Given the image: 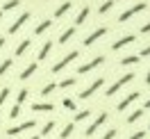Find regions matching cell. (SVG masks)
I'll return each instance as SVG.
<instances>
[{
	"mask_svg": "<svg viewBox=\"0 0 150 139\" xmlns=\"http://www.w3.org/2000/svg\"><path fill=\"white\" fill-rule=\"evenodd\" d=\"M34 125H37V121H34V119L21 121V123H16V125L7 128V137H16V135H21V132H28V130H32Z\"/></svg>",
	"mask_w": 150,
	"mask_h": 139,
	"instance_id": "obj_1",
	"label": "cell"
},
{
	"mask_svg": "<svg viewBox=\"0 0 150 139\" xmlns=\"http://www.w3.org/2000/svg\"><path fill=\"white\" fill-rule=\"evenodd\" d=\"M77 57H80V50H71V53H68V55H64L62 59H59V62H57V64H52V73H62L66 66L73 64Z\"/></svg>",
	"mask_w": 150,
	"mask_h": 139,
	"instance_id": "obj_2",
	"label": "cell"
},
{
	"mask_svg": "<svg viewBox=\"0 0 150 139\" xmlns=\"http://www.w3.org/2000/svg\"><path fill=\"white\" fill-rule=\"evenodd\" d=\"M134 78H137V75H134V73H125V75H123V78H118V80H116V82H114L112 87H109V89L105 91V96L109 98V96H114V93H118V91H121V89H123V87H125V84H127V82H132Z\"/></svg>",
	"mask_w": 150,
	"mask_h": 139,
	"instance_id": "obj_3",
	"label": "cell"
},
{
	"mask_svg": "<svg viewBox=\"0 0 150 139\" xmlns=\"http://www.w3.org/2000/svg\"><path fill=\"white\" fill-rule=\"evenodd\" d=\"M107 119H109V114H107V112H100V114L93 119V123H91V125L84 130V137H93L96 132L100 130V125H105V121H107Z\"/></svg>",
	"mask_w": 150,
	"mask_h": 139,
	"instance_id": "obj_4",
	"label": "cell"
},
{
	"mask_svg": "<svg viewBox=\"0 0 150 139\" xmlns=\"http://www.w3.org/2000/svg\"><path fill=\"white\" fill-rule=\"evenodd\" d=\"M105 84V78H96L93 82L89 84V87H86V89H82V91L77 93V96H80V98H82V101H86V98H91V96H93L96 91H98V89H100V87H103Z\"/></svg>",
	"mask_w": 150,
	"mask_h": 139,
	"instance_id": "obj_5",
	"label": "cell"
},
{
	"mask_svg": "<svg viewBox=\"0 0 150 139\" xmlns=\"http://www.w3.org/2000/svg\"><path fill=\"white\" fill-rule=\"evenodd\" d=\"M146 7H148L146 2H137L134 7H130V9H125V11L121 14V16H118V23H125V21H130L132 16H137V14H139V11H143Z\"/></svg>",
	"mask_w": 150,
	"mask_h": 139,
	"instance_id": "obj_6",
	"label": "cell"
},
{
	"mask_svg": "<svg viewBox=\"0 0 150 139\" xmlns=\"http://www.w3.org/2000/svg\"><path fill=\"white\" fill-rule=\"evenodd\" d=\"M103 62H105V57H103V55H98V57H93L91 62H86V64H82V66H80V68H77V73H80V75H84V73H89V71L98 68V66L103 64Z\"/></svg>",
	"mask_w": 150,
	"mask_h": 139,
	"instance_id": "obj_7",
	"label": "cell"
},
{
	"mask_svg": "<svg viewBox=\"0 0 150 139\" xmlns=\"http://www.w3.org/2000/svg\"><path fill=\"white\" fill-rule=\"evenodd\" d=\"M30 16H32L30 11H23L18 19H16V21H14V23L9 25V30H7V32H9V34H16V32H18V30H21V28H23V25H25V23L30 21Z\"/></svg>",
	"mask_w": 150,
	"mask_h": 139,
	"instance_id": "obj_8",
	"label": "cell"
},
{
	"mask_svg": "<svg viewBox=\"0 0 150 139\" xmlns=\"http://www.w3.org/2000/svg\"><path fill=\"white\" fill-rule=\"evenodd\" d=\"M30 110L34 114H50V112H55V105L52 103H32Z\"/></svg>",
	"mask_w": 150,
	"mask_h": 139,
	"instance_id": "obj_9",
	"label": "cell"
},
{
	"mask_svg": "<svg viewBox=\"0 0 150 139\" xmlns=\"http://www.w3.org/2000/svg\"><path fill=\"white\" fill-rule=\"evenodd\" d=\"M139 96H141L139 91H132V93H127V96H125V98H123V101L118 103V105H116V110H118V112H125V110H127V107L132 105V103H134L137 98H139Z\"/></svg>",
	"mask_w": 150,
	"mask_h": 139,
	"instance_id": "obj_10",
	"label": "cell"
},
{
	"mask_svg": "<svg viewBox=\"0 0 150 139\" xmlns=\"http://www.w3.org/2000/svg\"><path fill=\"white\" fill-rule=\"evenodd\" d=\"M105 34H107V28H98V30H93V32H91V34L84 39V46H86V48H89V46H93L96 41H98V39H103Z\"/></svg>",
	"mask_w": 150,
	"mask_h": 139,
	"instance_id": "obj_11",
	"label": "cell"
},
{
	"mask_svg": "<svg viewBox=\"0 0 150 139\" xmlns=\"http://www.w3.org/2000/svg\"><path fill=\"white\" fill-rule=\"evenodd\" d=\"M134 41H137V37H134V34H125V37H121L118 41H114V43H112V50H121V48L134 43Z\"/></svg>",
	"mask_w": 150,
	"mask_h": 139,
	"instance_id": "obj_12",
	"label": "cell"
},
{
	"mask_svg": "<svg viewBox=\"0 0 150 139\" xmlns=\"http://www.w3.org/2000/svg\"><path fill=\"white\" fill-rule=\"evenodd\" d=\"M57 130V121L55 119H50V121H46L43 125H41V132H39V137H48V135H52Z\"/></svg>",
	"mask_w": 150,
	"mask_h": 139,
	"instance_id": "obj_13",
	"label": "cell"
},
{
	"mask_svg": "<svg viewBox=\"0 0 150 139\" xmlns=\"http://www.w3.org/2000/svg\"><path fill=\"white\" fill-rule=\"evenodd\" d=\"M37 68H39V62H32V64H28L25 66V68H23V71H21V80H30V78H32V75L37 73Z\"/></svg>",
	"mask_w": 150,
	"mask_h": 139,
	"instance_id": "obj_14",
	"label": "cell"
},
{
	"mask_svg": "<svg viewBox=\"0 0 150 139\" xmlns=\"http://www.w3.org/2000/svg\"><path fill=\"white\" fill-rule=\"evenodd\" d=\"M52 53V41H43V46H41V50H39L37 55V62H43V59H48V55Z\"/></svg>",
	"mask_w": 150,
	"mask_h": 139,
	"instance_id": "obj_15",
	"label": "cell"
},
{
	"mask_svg": "<svg viewBox=\"0 0 150 139\" xmlns=\"http://www.w3.org/2000/svg\"><path fill=\"white\" fill-rule=\"evenodd\" d=\"M71 7H73V2H71V0L62 2V5H59V7L55 9V19H62V16H64L66 11H71Z\"/></svg>",
	"mask_w": 150,
	"mask_h": 139,
	"instance_id": "obj_16",
	"label": "cell"
},
{
	"mask_svg": "<svg viewBox=\"0 0 150 139\" xmlns=\"http://www.w3.org/2000/svg\"><path fill=\"white\" fill-rule=\"evenodd\" d=\"M52 28V19H46V21H41L37 28H34V34H43L46 30H50Z\"/></svg>",
	"mask_w": 150,
	"mask_h": 139,
	"instance_id": "obj_17",
	"label": "cell"
},
{
	"mask_svg": "<svg viewBox=\"0 0 150 139\" xmlns=\"http://www.w3.org/2000/svg\"><path fill=\"white\" fill-rule=\"evenodd\" d=\"M89 14H91V9H89V7H82V9H80V14L75 16V25H82V23L89 19Z\"/></svg>",
	"mask_w": 150,
	"mask_h": 139,
	"instance_id": "obj_18",
	"label": "cell"
},
{
	"mask_svg": "<svg viewBox=\"0 0 150 139\" xmlns=\"http://www.w3.org/2000/svg\"><path fill=\"white\" fill-rule=\"evenodd\" d=\"M73 132H75V123H66L64 128H62V132H59V139H68Z\"/></svg>",
	"mask_w": 150,
	"mask_h": 139,
	"instance_id": "obj_19",
	"label": "cell"
},
{
	"mask_svg": "<svg viewBox=\"0 0 150 139\" xmlns=\"http://www.w3.org/2000/svg\"><path fill=\"white\" fill-rule=\"evenodd\" d=\"M32 46V39H23L18 43V48H16V57H21V55H25V50Z\"/></svg>",
	"mask_w": 150,
	"mask_h": 139,
	"instance_id": "obj_20",
	"label": "cell"
},
{
	"mask_svg": "<svg viewBox=\"0 0 150 139\" xmlns=\"http://www.w3.org/2000/svg\"><path fill=\"white\" fill-rule=\"evenodd\" d=\"M73 34H75V28H66L64 32H62V37H59V43H68V41L73 39Z\"/></svg>",
	"mask_w": 150,
	"mask_h": 139,
	"instance_id": "obj_21",
	"label": "cell"
},
{
	"mask_svg": "<svg viewBox=\"0 0 150 139\" xmlns=\"http://www.w3.org/2000/svg\"><path fill=\"white\" fill-rule=\"evenodd\" d=\"M139 59H141L139 55H127V57H123V59H121V66H134Z\"/></svg>",
	"mask_w": 150,
	"mask_h": 139,
	"instance_id": "obj_22",
	"label": "cell"
},
{
	"mask_svg": "<svg viewBox=\"0 0 150 139\" xmlns=\"http://www.w3.org/2000/svg\"><path fill=\"white\" fill-rule=\"evenodd\" d=\"M143 112H146L143 107H139V110H134V112L130 114V116H127V123H130V125H132V123H137V121H139L141 116H143Z\"/></svg>",
	"mask_w": 150,
	"mask_h": 139,
	"instance_id": "obj_23",
	"label": "cell"
},
{
	"mask_svg": "<svg viewBox=\"0 0 150 139\" xmlns=\"http://www.w3.org/2000/svg\"><path fill=\"white\" fill-rule=\"evenodd\" d=\"M91 116V110H80V112H75V121L73 123H80V121H86Z\"/></svg>",
	"mask_w": 150,
	"mask_h": 139,
	"instance_id": "obj_24",
	"label": "cell"
},
{
	"mask_svg": "<svg viewBox=\"0 0 150 139\" xmlns=\"http://www.w3.org/2000/svg\"><path fill=\"white\" fill-rule=\"evenodd\" d=\"M55 89H57V82H48V84H43V87H41V96L46 98V96H50Z\"/></svg>",
	"mask_w": 150,
	"mask_h": 139,
	"instance_id": "obj_25",
	"label": "cell"
},
{
	"mask_svg": "<svg viewBox=\"0 0 150 139\" xmlns=\"http://www.w3.org/2000/svg\"><path fill=\"white\" fill-rule=\"evenodd\" d=\"M28 96H30L28 89H18V93H16V105H21V107H23V103L28 101Z\"/></svg>",
	"mask_w": 150,
	"mask_h": 139,
	"instance_id": "obj_26",
	"label": "cell"
},
{
	"mask_svg": "<svg viewBox=\"0 0 150 139\" xmlns=\"http://www.w3.org/2000/svg\"><path fill=\"white\" fill-rule=\"evenodd\" d=\"M21 5V0H7V2H5V5H2V14H5V11H11V9H16V7H18Z\"/></svg>",
	"mask_w": 150,
	"mask_h": 139,
	"instance_id": "obj_27",
	"label": "cell"
},
{
	"mask_svg": "<svg viewBox=\"0 0 150 139\" xmlns=\"http://www.w3.org/2000/svg\"><path fill=\"white\" fill-rule=\"evenodd\" d=\"M75 82H77V78H64L62 82H57V87H59V89H68V87H73Z\"/></svg>",
	"mask_w": 150,
	"mask_h": 139,
	"instance_id": "obj_28",
	"label": "cell"
},
{
	"mask_svg": "<svg viewBox=\"0 0 150 139\" xmlns=\"http://www.w3.org/2000/svg\"><path fill=\"white\" fill-rule=\"evenodd\" d=\"M62 105H64V110H68V112H77V107H75V101H73V98H68V96L62 101Z\"/></svg>",
	"mask_w": 150,
	"mask_h": 139,
	"instance_id": "obj_29",
	"label": "cell"
},
{
	"mask_svg": "<svg viewBox=\"0 0 150 139\" xmlns=\"http://www.w3.org/2000/svg\"><path fill=\"white\" fill-rule=\"evenodd\" d=\"M11 66H14V59H5V62L0 64V78H2V75L7 73V71H9Z\"/></svg>",
	"mask_w": 150,
	"mask_h": 139,
	"instance_id": "obj_30",
	"label": "cell"
},
{
	"mask_svg": "<svg viewBox=\"0 0 150 139\" xmlns=\"http://www.w3.org/2000/svg\"><path fill=\"white\" fill-rule=\"evenodd\" d=\"M112 7H114V0H105L103 5L98 7V11H100V14H107V11L112 9Z\"/></svg>",
	"mask_w": 150,
	"mask_h": 139,
	"instance_id": "obj_31",
	"label": "cell"
},
{
	"mask_svg": "<svg viewBox=\"0 0 150 139\" xmlns=\"http://www.w3.org/2000/svg\"><path fill=\"white\" fill-rule=\"evenodd\" d=\"M9 87H2V89H0V107H2V105H5V101H7V98H9Z\"/></svg>",
	"mask_w": 150,
	"mask_h": 139,
	"instance_id": "obj_32",
	"label": "cell"
},
{
	"mask_svg": "<svg viewBox=\"0 0 150 139\" xmlns=\"http://www.w3.org/2000/svg\"><path fill=\"white\" fill-rule=\"evenodd\" d=\"M18 116H21V105H14V107L9 110V119H11V121H16Z\"/></svg>",
	"mask_w": 150,
	"mask_h": 139,
	"instance_id": "obj_33",
	"label": "cell"
},
{
	"mask_svg": "<svg viewBox=\"0 0 150 139\" xmlns=\"http://www.w3.org/2000/svg\"><path fill=\"white\" fill-rule=\"evenodd\" d=\"M116 135H118V130H116V128H109L107 132H105L103 139H116Z\"/></svg>",
	"mask_w": 150,
	"mask_h": 139,
	"instance_id": "obj_34",
	"label": "cell"
},
{
	"mask_svg": "<svg viewBox=\"0 0 150 139\" xmlns=\"http://www.w3.org/2000/svg\"><path fill=\"white\" fill-rule=\"evenodd\" d=\"M146 137V130H139V132H132L130 135V139H143Z\"/></svg>",
	"mask_w": 150,
	"mask_h": 139,
	"instance_id": "obj_35",
	"label": "cell"
},
{
	"mask_svg": "<svg viewBox=\"0 0 150 139\" xmlns=\"http://www.w3.org/2000/svg\"><path fill=\"white\" fill-rule=\"evenodd\" d=\"M139 57H150V46H146L143 50H141V55Z\"/></svg>",
	"mask_w": 150,
	"mask_h": 139,
	"instance_id": "obj_36",
	"label": "cell"
},
{
	"mask_svg": "<svg viewBox=\"0 0 150 139\" xmlns=\"http://www.w3.org/2000/svg\"><path fill=\"white\" fill-rule=\"evenodd\" d=\"M141 32H143V34H148V32H150V21L146 23V25H141Z\"/></svg>",
	"mask_w": 150,
	"mask_h": 139,
	"instance_id": "obj_37",
	"label": "cell"
},
{
	"mask_svg": "<svg viewBox=\"0 0 150 139\" xmlns=\"http://www.w3.org/2000/svg\"><path fill=\"white\" fill-rule=\"evenodd\" d=\"M143 110H150V98H148L146 103H143Z\"/></svg>",
	"mask_w": 150,
	"mask_h": 139,
	"instance_id": "obj_38",
	"label": "cell"
},
{
	"mask_svg": "<svg viewBox=\"0 0 150 139\" xmlns=\"http://www.w3.org/2000/svg\"><path fill=\"white\" fill-rule=\"evenodd\" d=\"M5 48V37H0V50Z\"/></svg>",
	"mask_w": 150,
	"mask_h": 139,
	"instance_id": "obj_39",
	"label": "cell"
},
{
	"mask_svg": "<svg viewBox=\"0 0 150 139\" xmlns=\"http://www.w3.org/2000/svg\"><path fill=\"white\" fill-rule=\"evenodd\" d=\"M146 84H150V71H148V75H146Z\"/></svg>",
	"mask_w": 150,
	"mask_h": 139,
	"instance_id": "obj_40",
	"label": "cell"
},
{
	"mask_svg": "<svg viewBox=\"0 0 150 139\" xmlns=\"http://www.w3.org/2000/svg\"><path fill=\"white\" fill-rule=\"evenodd\" d=\"M30 139H41V137H39V135H32V137H30Z\"/></svg>",
	"mask_w": 150,
	"mask_h": 139,
	"instance_id": "obj_41",
	"label": "cell"
},
{
	"mask_svg": "<svg viewBox=\"0 0 150 139\" xmlns=\"http://www.w3.org/2000/svg\"><path fill=\"white\" fill-rule=\"evenodd\" d=\"M0 123H2V112H0Z\"/></svg>",
	"mask_w": 150,
	"mask_h": 139,
	"instance_id": "obj_42",
	"label": "cell"
},
{
	"mask_svg": "<svg viewBox=\"0 0 150 139\" xmlns=\"http://www.w3.org/2000/svg\"><path fill=\"white\" fill-rule=\"evenodd\" d=\"M0 21H2V11H0Z\"/></svg>",
	"mask_w": 150,
	"mask_h": 139,
	"instance_id": "obj_43",
	"label": "cell"
},
{
	"mask_svg": "<svg viewBox=\"0 0 150 139\" xmlns=\"http://www.w3.org/2000/svg\"><path fill=\"white\" fill-rule=\"evenodd\" d=\"M114 2H121V0H114Z\"/></svg>",
	"mask_w": 150,
	"mask_h": 139,
	"instance_id": "obj_44",
	"label": "cell"
},
{
	"mask_svg": "<svg viewBox=\"0 0 150 139\" xmlns=\"http://www.w3.org/2000/svg\"><path fill=\"white\" fill-rule=\"evenodd\" d=\"M148 130H150V125H148Z\"/></svg>",
	"mask_w": 150,
	"mask_h": 139,
	"instance_id": "obj_45",
	"label": "cell"
}]
</instances>
